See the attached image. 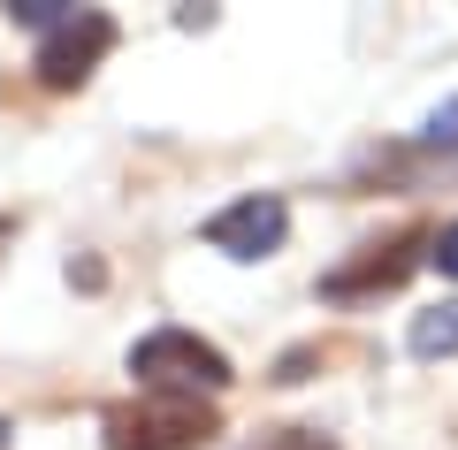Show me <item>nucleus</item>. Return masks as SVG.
Here are the masks:
<instances>
[{"mask_svg": "<svg viewBox=\"0 0 458 450\" xmlns=\"http://www.w3.org/2000/svg\"><path fill=\"white\" fill-rule=\"evenodd\" d=\"M131 374H138V397H222L237 382V367L207 336H191V328H153V336H138Z\"/></svg>", "mask_w": 458, "mask_h": 450, "instance_id": "1", "label": "nucleus"}, {"mask_svg": "<svg viewBox=\"0 0 458 450\" xmlns=\"http://www.w3.org/2000/svg\"><path fill=\"white\" fill-rule=\"evenodd\" d=\"M107 450H207L222 435V412L207 397H138L99 420Z\"/></svg>", "mask_w": 458, "mask_h": 450, "instance_id": "2", "label": "nucleus"}, {"mask_svg": "<svg viewBox=\"0 0 458 450\" xmlns=\"http://www.w3.org/2000/svg\"><path fill=\"white\" fill-rule=\"evenodd\" d=\"M420 244H436V237H420V229H397V237L360 244V259H344V267L321 275V298H336V306H360V298H375V290H397V283H405V275L428 259Z\"/></svg>", "mask_w": 458, "mask_h": 450, "instance_id": "3", "label": "nucleus"}, {"mask_svg": "<svg viewBox=\"0 0 458 450\" xmlns=\"http://www.w3.org/2000/svg\"><path fill=\"white\" fill-rule=\"evenodd\" d=\"M199 237H207L222 259H267V252H283V237H291V207H283L276 191H245V199H229L222 214H207Z\"/></svg>", "mask_w": 458, "mask_h": 450, "instance_id": "4", "label": "nucleus"}, {"mask_svg": "<svg viewBox=\"0 0 458 450\" xmlns=\"http://www.w3.org/2000/svg\"><path fill=\"white\" fill-rule=\"evenodd\" d=\"M114 47V16H99V8H77V16L62 23V31H47V47H38V84L47 92H69V84H84L99 62H107Z\"/></svg>", "mask_w": 458, "mask_h": 450, "instance_id": "5", "label": "nucleus"}, {"mask_svg": "<svg viewBox=\"0 0 458 450\" xmlns=\"http://www.w3.org/2000/svg\"><path fill=\"white\" fill-rule=\"evenodd\" d=\"M412 352L420 359H458V298L451 306H428V313H412Z\"/></svg>", "mask_w": 458, "mask_h": 450, "instance_id": "6", "label": "nucleus"}, {"mask_svg": "<svg viewBox=\"0 0 458 450\" xmlns=\"http://www.w3.org/2000/svg\"><path fill=\"white\" fill-rule=\"evenodd\" d=\"M428 259H436V267H443V275L458 283V222H443V229H436V244H428Z\"/></svg>", "mask_w": 458, "mask_h": 450, "instance_id": "7", "label": "nucleus"}, {"mask_svg": "<svg viewBox=\"0 0 458 450\" xmlns=\"http://www.w3.org/2000/svg\"><path fill=\"white\" fill-rule=\"evenodd\" d=\"M428 145H458V99L428 115Z\"/></svg>", "mask_w": 458, "mask_h": 450, "instance_id": "8", "label": "nucleus"}, {"mask_svg": "<svg viewBox=\"0 0 458 450\" xmlns=\"http://www.w3.org/2000/svg\"><path fill=\"white\" fill-rule=\"evenodd\" d=\"M267 450H336V443H328V435H313V428H283Z\"/></svg>", "mask_w": 458, "mask_h": 450, "instance_id": "9", "label": "nucleus"}, {"mask_svg": "<svg viewBox=\"0 0 458 450\" xmlns=\"http://www.w3.org/2000/svg\"><path fill=\"white\" fill-rule=\"evenodd\" d=\"M8 237H16V222H8V214H0V244H8Z\"/></svg>", "mask_w": 458, "mask_h": 450, "instance_id": "10", "label": "nucleus"}]
</instances>
